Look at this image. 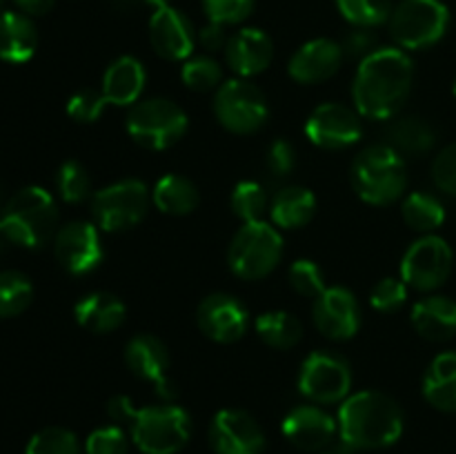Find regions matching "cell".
<instances>
[{"instance_id":"1","label":"cell","mask_w":456,"mask_h":454,"mask_svg":"<svg viewBox=\"0 0 456 454\" xmlns=\"http://www.w3.org/2000/svg\"><path fill=\"white\" fill-rule=\"evenodd\" d=\"M414 80V65L403 49L379 47L361 61L352 96L356 111L365 118L390 120L408 101Z\"/></svg>"},{"instance_id":"2","label":"cell","mask_w":456,"mask_h":454,"mask_svg":"<svg viewBox=\"0 0 456 454\" xmlns=\"http://www.w3.org/2000/svg\"><path fill=\"white\" fill-rule=\"evenodd\" d=\"M341 439L352 448H386L399 441L403 432V412L399 403L377 390L347 396L338 409Z\"/></svg>"},{"instance_id":"3","label":"cell","mask_w":456,"mask_h":454,"mask_svg":"<svg viewBox=\"0 0 456 454\" xmlns=\"http://www.w3.org/2000/svg\"><path fill=\"white\" fill-rule=\"evenodd\" d=\"M58 209L53 196L43 187L16 191L0 214V234L20 247L38 249L56 234Z\"/></svg>"},{"instance_id":"4","label":"cell","mask_w":456,"mask_h":454,"mask_svg":"<svg viewBox=\"0 0 456 454\" xmlns=\"http://www.w3.org/2000/svg\"><path fill=\"white\" fill-rule=\"evenodd\" d=\"M352 182L365 203L390 205L403 196L408 187L405 158L390 145H372L356 156L352 165Z\"/></svg>"},{"instance_id":"5","label":"cell","mask_w":456,"mask_h":454,"mask_svg":"<svg viewBox=\"0 0 456 454\" xmlns=\"http://www.w3.org/2000/svg\"><path fill=\"white\" fill-rule=\"evenodd\" d=\"M129 430L136 448L145 454H176L191 434L190 414L178 405H151L134 409Z\"/></svg>"},{"instance_id":"6","label":"cell","mask_w":456,"mask_h":454,"mask_svg":"<svg viewBox=\"0 0 456 454\" xmlns=\"http://www.w3.org/2000/svg\"><path fill=\"white\" fill-rule=\"evenodd\" d=\"M127 132L145 150H169L185 136L187 114L167 98H150L129 109Z\"/></svg>"},{"instance_id":"7","label":"cell","mask_w":456,"mask_h":454,"mask_svg":"<svg viewBox=\"0 0 456 454\" xmlns=\"http://www.w3.org/2000/svg\"><path fill=\"white\" fill-rule=\"evenodd\" d=\"M283 256V239L270 223H245L230 245V267L245 280L270 274Z\"/></svg>"},{"instance_id":"8","label":"cell","mask_w":456,"mask_h":454,"mask_svg":"<svg viewBox=\"0 0 456 454\" xmlns=\"http://www.w3.org/2000/svg\"><path fill=\"white\" fill-rule=\"evenodd\" d=\"M450 25L441 0H401L390 16L392 38L401 49H428L439 43Z\"/></svg>"},{"instance_id":"9","label":"cell","mask_w":456,"mask_h":454,"mask_svg":"<svg viewBox=\"0 0 456 454\" xmlns=\"http://www.w3.org/2000/svg\"><path fill=\"white\" fill-rule=\"evenodd\" d=\"M151 191L145 182L129 178L96 191L92 199V216L102 231H123L145 218Z\"/></svg>"},{"instance_id":"10","label":"cell","mask_w":456,"mask_h":454,"mask_svg":"<svg viewBox=\"0 0 456 454\" xmlns=\"http://www.w3.org/2000/svg\"><path fill=\"white\" fill-rule=\"evenodd\" d=\"M214 114L218 123L234 134H254L267 123V101L261 89L248 78L223 83L214 98Z\"/></svg>"},{"instance_id":"11","label":"cell","mask_w":456,"mask_h":454,"mask_svg":"<svg viewBox=\"0 0 456 454\" xmlns=\"http://www.w3.org/2000/svg\"><path fill=\"white\" fill-rule=\"evenodd\" d=\"M452 249L444 239L426 234L412 243L401 261V279L408 288L419 292H432L448 280L452 272Z\"/></svg>"},{"instance_id":"12","label":"cell","mask_w":456,"mask_h":454,"mask_svg":"<svg viewBox=\"0 0 456 454\" xmlns=\"http://www.w3.org/2000/svg\"><path fill=\"white\" fill-rule=\"evenodd\" d=\"M350 365L330 352H312L301 365L298 390L314 403H338L350 394Z\"/></svg>"},{"instance_id":"13","label":"cell","mask_w":456,"mask_h":454,"mask_svg":"<svg viewBox=\"0 0 456 454\" xmlns=\"http://www.w3.org/2000/svg\"><path fill=\"white\" fill-rule=\"evenodd\" d=\"M359 111L341 102H325L316 107L305 123V136L321 150H346L359 142L363 134Z\"/></svg>"},{"instance_id":"14","label":"cell","mask_w":456,"mask_h":454,"mask_svg":"<svg viewBox=\"0 0 456 454\" xmlns=\"http://www.w3.org/2000/svg\"><path fill=\"white\" fill-rule=\"evenodd\" d=\"M53 254L61 267L69 274H89L101 265L102 243L98 227L94 223L74 221L56 231L53 239Z\"/></svg>"},{"instance_id":"15","label":"cell","mask_w":456,"mask_h":454,"mask_svg":"<svg viewBox=\"0 0 456 454\" xmlns=\"http://www.w3.org/2000/svg\"><path fill=\"white\" fill-rule=\"evenodd\" d=\"M216 454H261L265 450V434L256 418L243 409H221L209 427Z\"/></svg>"},{"instance_id":"16","label":"cell","mask_w":456,"mask_h":454,"mask_svg":"<svg viewBox=\"0 0 456 454\" xmlns=\"http://www.w3.org/2000/svg\"><path fill=\"white\" fill-rule=\"evenodd\" d=\"M125 361H127V368L138 378L151 383L163 399L169 401L176 396V387L169 378V352L163 341L151 334H138L127 343Z\"/></svg>"},{"instance_id":"17","label":"cell","mask_w":456,"mask_h":454,"mask_svg":"<svg viewBox=\"0 0 456 454\" xmlns=\"http://www.w3.org/2000/svg\"><path fill=\"white\" fill-rule=\"evenodd\" d=\"M314 323L323 336L347 341L361 328V310L356 296L347 288H328L314 298Z\"/></svg>"},{"instance_id":"18","label":"cell","mask_w":456,"mask_h":454,"mask_svg":"<svg viewBox=\"0 0 456 454\" xmlns=\"http://www.w3.org/2000/svg\"><path fill=\"white\" fill-rule=\"evenodd\" d=\"M199 328L216 343H234L248 332L249 314L243 303L232 294H212L203 298L196 312Z\"/></svg>"},{"instance_id":"19","label":"cell","mask_w":456,"mask_h":454,"mask_svg":"<svg viewBox=\"0 0 456 454\" xmlns=\"http://www.w3.org/2000/svg\"><path fill=\"white\" fill-rule=\"evenodd\" d=\"M151 47L165 61H185L194 52V27L190 18L174 7H160L150 20Z\"/></svg>"},{"instance_id":"20","label":"cell","mask_w":456,"mask_h":454,"mask_svg":"<svg viewBox=\"0 0 456 454\" xmlns=\"http://www.w3.org/2000/svg\"><path fill=\"white\" fill-rule=\"evenodd\" d=\"M341 45L330 38H316L303 45L292 58H289L288 71L297 83L314 85L332 78L343 62Z\"/></svg>"},{"instance_id":"21","label":"cell","mask_w":456,"mask_h":454,"mask_svg":"<svg viewBox=\"0 0 456 454\" xmlns=\"http://www.w3.org/2000/svg\"><path fill=\"white\" fill-rule=\"evenodd\" d=\"M225 56L239 78H252L270 67L274 58V45L265 31L248 27L230 36L225 45Z\"/></svg>"},{"instance_id":"22","label":"cell","mask_w":456,"mask_h":454,"mask_svg":"<svg viewBox=\"0 0 456 454\" xmlns=\"http://www.w3.org/2000/svg\"><path fill=\"white\" fill-rule=\"evenodd\" d=\"M337 423L316 405H298L285 417L283 434L301 450H321L334 439Z\"/></svg>"},{"instance_id":"23","label":"cell","mask_w":456,"mask_h":454,"mask_svg":"<svg viewBox=\"0 0 456 454\" xmlns=\"http://www.w3.org/2000/svg\"><path fill=\"white\" fill-rule=\"evenodd\" d=\"M145 89V67L134 56H120L107 67L101 92L110 105H134Z\"/></svg>"},{"instance_id":"24","label":"cell","mask_w":456,"mask_h":454,"mask_svg":"<svg viewBox=\"0 0 456 454\" xmlns=\"http://www.w3.org/2000/svg\"><path fill=\"white\" fill-rule=\"evenodd\" d=\"M412 325L428 341H450L456 334V301L448 296H426L412 307Z\"/></svg>"},{"instance_id":"25","label":"cell","mask_w":456,"mask_h":454,"mask_svg":"<svg viewBox=\"0 0 456 454\" xmlns=\"http://www.w3.org/2000/svg\"><path fill=\"white\" fill-rule=\"evenodd\" d=\"M38 47V31L29 16L18 12L0 13V61L27 62Z\"/></svg>"},{"instance_id":"26","label":"cell","mask_w":456,"mask_h":454,"mask_svg":"<svg viewBox=\"0 0 456 454\" xmlns=\"http://www.w3.org/2000/svg\"><path fill=\"white\" fill-rule=\"evenodd\" d=\"M74 314L80 328L96 334H107L118 329L125 323L127 310H125L123 301L114 294L92 292L76 303Z\"/></svg>"},{"instance_id":"27","label":"cell","mask_w":456,"mask_h":454,"mask_svg":"<svg viewBox=\"0 0 456 454\" xmlns=\"http://www.w3.org/2000/svg\"><path fill=\"white\" fill-rule=\"evenodd\" d=\"M390 127L386 132V145H390L396 154L423 156L435 147L436 132L421 116H401L390 118Z\"/></svg>"},{"instance_id":"28","label":"cell","mask_w":456,"mask_h":454,"mask_svg":"<svg viewBox=\"0 0 456 454\" xmlns=\"http://www.w3.org/2000/svg\"><path fill=\"white\" fill-rule=\"evenodd\" d=\"M316 214V199L307 187H283L270 203V216L276 227L297 230L307 225Z\"/></svg>"},{"instance_id":"29","label":"cell","mask_w":456,"mask_h":454,"mask_svg":"<svg viewBox=\"0 0 456 454\" xmlns=\"http://www.w3.org/2000/svg\"><path fill=\"white\" fill-rule=\"evenodd\" d=\"M423 396L444 412H456V352H444L428 368Z\"/></svg>"},{"instance_id":"30","label":"cell","mask_w":456,"mask_h":454,"mask_svg":"<svg viewBox=\"0 0 456 454\" xmlns=\"http://www.w3.org/2000/svg\"><path fill=\"white\" fill-rule=\"evenodd\" d=\"M151 200L163 214L185 216L199 207V190L190 178L181 176V174H167L154 185Z\"/></svg>"},{"instance_id":"31","label":"cell","mask_w":456,"mask_h":454,"mask_svg":"<svg viewBox=\"0 0 456 454\" xmlns=\"http://www.w3.org/2000/svg\"><path fill=\"white\" fill-rule=\"evenodd\" d=\"M256 332L263 341L276 350H289L303 338V325L294 314L283 310L265 312L256 319Z\"/></svg>"},{"instance_id":"32","label":"cell","mask_w":456,"mask_h":454,"mask_svg":"<svg viewBox=\"0 0 456 454\" xmlns=\"http://www.w3.org/2000/svg\"><path fill=\"white\" fill-rule=\"evenodd\" d=\"M401 214L403 221L412 227L414 231H423L430 234L436 227L444 225L445 209L436 196L428 194V191H414L401 205Z\"/></svg>"},{"instance_id":"33","label":"cell","mask_w":456,"mask_h":454,"mask_svg":"<svg viewBox=\"0 0 456 454\" xmlns=\"http://www.w3.org/2000/svg\"><path fill=\"white\" fill-rule=\"evenodd\" d=\"M34 285L25 274L13 270L0 272V319L18 316L31 305Z\"/></svg>"},{"instance_id":"34","label":"cell","mask_w":456,"mask_h":454,"mask_svg":"<svg viewBox=\"0 0 456 454\" xmlns=\"http://www.w3.org/2000/svg\"><path fill=\"white\" fill-rule=\"evenodd\" d=\"M232 212L240 218L243 223H256L263 221V214L270 207V199L261 182L256 181H243L234 187L232 191Z\"/></svg>"},{"instance_id":"35","label":"cell","mask_w":456,"mask_h":454,"mask_svg":"<svg viewBox=\"0 0 456 454\" xmlns=\"http://www.w3.org/2000/svg\"><path fill=\"white\" fill-rule=\"evenodd\" d=\"M338 12L354 27L381 25L392 16V0H337Z\"/></svg>"},{"instance_id":"36","label":"cell","mask_w":456,"mask_h":454,"mask_svg":"<svg viewBox=\"0 0 456 454\" xmlns=\"http://www.w3.org/2000/svg\"><path fill=\"white\" fill-rule=\"evenodd\" d=\"M56 190L65 203H83L92 194V181L89 174L78 160H67L61 165L56 174Z\"/></svg>"},{"instance_id":"37","label":"cell","mask_w":456,"mask_h":454,"mask_svg":"<svg viewBox=\"0 0 456 454\" xmlns=\"http://www.w3.org/2000/svg\"><path fill=\"white\" fill-rule=\"evenodd\" d=\"M25 454H80L78 439L65 427H45L27 443Z\"/></svg>"},{"instance_id":"38","label":"cell","mask_w":456,"mask_h":454,"mask_svg":"<svg viewBox=\"0 0 456 454\" xmlns=\"http://www.w3.org/2000/svg\"><path fill=\"white\" fill-rule=\"evenodd\" d=\"M183 83L194 92H212L223 85V69L209 56L190 58L183 65Z\"/></svg>"},{"instance_id":"39","label":"cell","mask_w":456,"mask_h":454,"mask_svg":"<svg viewBox=\"0 0 456 454\" xmlns=\"http://www.w3.org/2000/svg\"><path fill=\"white\" fill-rule=\"evenodd\" d=\"M288 279L294 292L307 298L321 296L328 289L325 288L323 270L314 261H310V258H298V261H294L288 272Z\"/></svg>"},{"instance_id":"40","label":"cell","mask_w":456,"mask_h":454,"mask_svg":"<svg viewBox=\"0 0 456 454\" xmlns=\"http://www.w3.org/2000/svg\"><path fill=\"white\" fill-rule=\"evenodd\" d=\"M408 301V285L403 279H381L370 294V303L381 314L399 312Z\"/></svg>"},{"instance_id":"41","label":"cell","mask_w":456,"mask_h":454,"mask_svg":"<svg viewBox=\"0 0 456 454\" xmlns=\"http://www.w3.org/2000/svg\"><path fill=\"white\" fill-rule=\"evenodd\" d=\"M110 105L105 98V93L96 92V89H80L67 102V114L76 120V123H94V120L101 118V114L105 111V107Z\"/></svg>"},{"instance_id":"42","label":"cell","mask_w":456,"mask_h":454,"mask_svg":"<svg viewBox=\"0 0 456 454\" xmlns=\"http://www.w3.org/2000/svg\"><path fill=\"white\" fill-rule=\"evenodd\" d=\"M209 22L216 25H239L254 12V0H203Z\"/></svg>"},{"instance_id":"43","label":"cell","mask_w":456,"mask_h":454,"mask_svg":"<svg viewBox=\"0 0 456 454\" xmlns=\"http://www.w3.org/2000/svg\"><path fill=\"white\" fill-rule=\"evenodd\" d=\"M85 452L87 454H127V436H125L123 427L107 426L98 427L89 434L87 443H85Z\"/></svg>"},{"instance_id":"44","label":"cell","mask_w":456,"mask_h":454,"mask_svg":"<svg viewBox=\"0 0 456 454\" xmlns=\"http://www.w3.org/2000/svg\"><path fill=\"white\" fill-rule=\"evenodd\" d=\"M265 167L272 178H288L297 167V151L288 141L279 138L267 147Z\"/></svg>"},{"instance_id":"45","label":"cell","mask_w":456,"mask_h":454,"mask_svg":"<svg viewBox=\"0 0 456 454\" xmlns=\"http://www.w3.org/2000/svg\"><path fill=\"white\" fill-rule=\"evenodd\" d=\"M432 181L444 194L456 196V142L439 151L432 163Z\"/></svg>"},{"instance_id":"46","label":"cell","mask_w":456,"mask_h":454,"mask_svg":"<svg viewBox=\"0 0 456 454\" xmlns=\"http://www.w3.org/2000/svg\"><path fill=\"white\" fill-rule=\"evenodd\" d=\"M343 56L346 58H356V61H365L370 53H374L379 49L377 36L368 29V27H356L352 34H347V38L341 45Z\"/></svg>"},{"instance_id":"47","label":"cell","mask_w":456,"mask_h":454,"mask_svg":"<svg viewBox=\"0 0 456 454\" xmlns=\"http://www.w3.org/2000/svg\"><path fill=\"white\" fill-rule=\"evenodd\" d=\"M227 34H225V27L216 25V22H208V27H203L200 31V43L205 45L208 49H221L227 45Z\"/></svg>"},{"instance_id":"48","label":"cell","mask_w":456,"mask_h":454,"mask_svg":"<svg viewBox=\"0 0 456 454\" xmlns=\"http://www.w3.org/2000/svg\"><path fill=\"white\" fill-rule=\"evenodd\" d=\"M134 403L129 396H114V399L110 401V417L114 418L116 423H129V418H132V412H134Z\"/></svg>"},{"instance_id":"49","label":"cell","mask_w":456,"mask_h":454,"mask_svg":"<svg viewBox=\"0 0 456 454\" xmlns=\"http://www.w3.org/2000/svg\"><path fill=\"white\" fill-rule=\"evenodd\" d=\"M25 16H45L53 7V0H13Z\"/></svg>"},{"instance_id":"50","label":"cell","mask_w":456,"mask_h":454,"mask_svg":"<svg viewBox=\"0 0 456 454\" xmlns=\"http://www.w3.org/2000/svg\"><path fill=\"white\" fill-rule=\"evenodd\" d=\"M323 454H356V448H352L350 443H346V441H343V443L332 445V448L325 450Z\"/></svg>"},{"instance_id":"51","label":"cell","mask_w":456,"mask_h":454,"mask_svg":"<svg viewBox=\"0 0 456 454\" xmlns=\"http://www.w3.org/2000/svg\"><path fill=\"white\" fill-rule=\"evenodd\" d=\"M4 240H7V239H4V236L0 234V252H3V243H4Z\"/></svg>"},{"instance_id":"52","label":"cell","mask_w":456,"mask_h":454,"mask_svg":"<svg viewBox=\"0 0 456 454\" xmlns=\"http://www.w3.org/2000/svg\"><path fill=\"white\" fill-rule=\"evenodd\" d=\"M452 92H454V96H456V80H454V87H452Z\"/></svg>"},{"instance_id":"53","label":"cell","mask_w":456,"mask_h":454,"mask_svg":"<svg viewBox=\"0 0 456 454\" xmlns=\"http://www.w3.org/2000/svg\"><path fill=\"white\" fill-rule=\"evenodd\" d=\"M0 4H3V0H0Z\"/></svg>"}]
</instances>
